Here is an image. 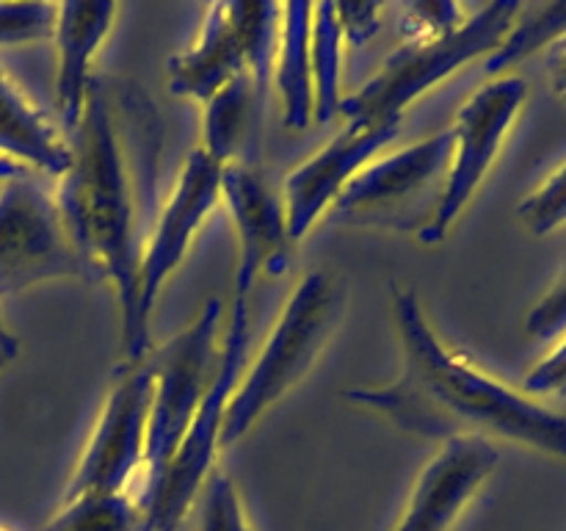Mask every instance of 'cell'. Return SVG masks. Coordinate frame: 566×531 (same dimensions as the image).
<instances>
[{"mask_svg": "<svg viewBox=\"0 0 566 531\" xmlns=\"http://www.w3.org/2000/svg\"><path fill=\"white\" fill-rule=\"evenodd\" d=\"M22 171H31V169H25V166L17 164V160L0 158V183L11 180V177H17V175H22Z\"/></svg>", "mask_w": 566, "mask_h": 531, "instance_id": "32", "label": "cell"}, {"mask_svg": "<svg viewBox=\"0 0 566 531\" xmlns=\"http://www.w3.org/2000/svg\"><path fill=\"white\" fill-rule=\"evenodd\" d=\"M221 202L230 208L238 232V269L232 291L249 293L263 277H276L291 260V241L282 197L258 164L221 166Z\"/></svg>", "mask_w": 566, "mask_h": 531, "instance_id": "14", "label": "cell"}, {"mask_svg": "<svg viewBox=\"0 0 566 531\" xmlns=\"http://www.w3.org/2000/svg\"><path fill=\"white\" fill-rule=\"evenodd\" d=\"M70 169L53 188L77 252L111 282L122 330L136 308L144 241L155 221L164 125L142 86L94 72L77 125L66 133Z\"/></svg>", "mask_w": 566, "mask_h": 531, "instance_id": "1", "label": "cell"}, {"mask_svg": "<svg viewBox=\"0 0 566 531\" xmlns=\"http://www.w3.org/2000/svg\"><path fill=\"white\" fill-rule=\"evenodd\" d=\"M221 202V166L202 147L191 149L177 171L175 188L155 214L144 241L136 280V308L122 330V363H144L149 354V319L166 280L186 260L193 238Z\"/></svg>", "mask_w": 566, "mask_h": 531, "instance_id": "8", "label": "cell"}, {"mask_svg": "<svg viewBox=\"0 0 566 531\" xmlns=\"http://www.w3.org/2000/svg\"><path fill=\"white\" fill-rule=\"evenodd\" d=\"M59 22V3H0V48L50 42Z\"/></svg>", "mask_w": 566, "mask_h": 531, "instance_id": "26", "label": "cell"}, {"mask_svg": "<svg viewBox=\"0 0 566 531\" xmlns=\"http://www.w3.org/2000/svg\"><path fill=\"white\" fill-rule=\"evenodd\" d=\"M385 11V3H337L346 48H363L368 39H374L379 33Z\"/></svg>", "mask_w": 566, "mask_h": 531, "instance_id": "28", "label": "cell"}, {"mask_svg": "<svg viewBox=\"0 0 566 531\" xmlns=\"http://www.w3.org/2000/svg\"><path fill=\"white\" fill-rule=\"evenodd\" d=\"M249 319H252L249 293L232 291L230 321H227V332L221 337V365L213 387L169 462L158 473L147 476L136 485L138 531H180L205 481L216 470L227 402H230L243 374V365H247Z\"/></svg>", "mask_w": 566, "mask_h": 531, "instance_id": "4", "label": "cell"}, {"mask_svg": "<svg viewBox=\"0 0 566 531\" xmlns=\"http://www.w3.org/2000/svg\"><path fill=\"white\" fill-rule=\"evenodd\" d=\"M566 391V335L556 343L545 360L534 365L525 376V393L528 396H551Z\"/></svg>", "mask_w": 566, "mask_h": 531, "instance_id": "29", "label": "cell"}, {"mask_svg": "<svg viewBox=\"0 0 566 531\" xmlns=\"http://www.w3.org/2000/svg\"><path fill=\"white\" fill-rule=\"evenodd\" d=\"M501 462V451L484 437H451L423 465L401 520L392 531H453L464 509Z\"/></svg>", "mask_w": 566, "mask_h": 531, "instance_id": "15", "label": "cell"}, {"mask_svg": "<svg viewBox=\"0 0 566 531\" xmlns=\"http://www.w3.org/2000/svg\"><path fill=\"white\" fill-rule=\"evenodd\" d=\"M42 531H138L136 492H86L61 498Z\"/></svg>", "mask_w": 566, "mask_h": 531, "instance_id": "22", "label": "cell"}, {"mask_svg": "<svg viewBox=\"0 0 566 531\" xmlns=\"http://www.w3.org/2000/svg\"><path fill=\"white\" fill-rule=\"evenodd\" d=\"M197 531H252L241 492L224 470H213L197 498Z\"/></svg>", "mask_w": 566, "mask_h": 531, "instance_id": "24", "label": "cell"}, {"mask_svg": "<svg viewBox=\"0 0 566 531\" xmlns=\"http://www.w3.org/2000/svg\"><path fill=\"white\" fill-rule=\"evenodd\" d=\"M221 315H224L221 299H208L197 321L147 354V368L153 374V404H149L147 465L142 479L155 476L169 462L213 387L221 365L219 341L224 337V332H219Z\"/></svg>", "mask_w": 566, "mask_h": 531, "instance_id": "10", "label": "cell"}, {"mask_svg": "<svg viewBox=\"0 0 566 531\" xmlns=\"http://www.w3.org/2000/svg\"><path fill=\"white\" fill-rule=\"evenodd\" d=\"M343 37L337 3H313V22H310V61H313V119L332 122L340 114L343 92Z\"/></svg>", "mask_w": 566, "mask_h": 531, "instance_id": "20", "label": "cell"}, {"mask_svg": "<svg viewBox=\"0 0 566 531\" xmlns=\"http://www.w3.org/2000/svg\"><path fill=\"white\" fill-rule=\"evenodd\" d=\"M451 131L376 155L332 205V219L346 227L423 236L440 210L451 166Z\"/></svg>", "mask_w": 566, "mask_h": 531, "instance_id": "6", "label": "cell"}, {"mask_svg": "<svg viewBox=\"0 0 566 531\" xmlns=\"http://www.w3.org/2000/svg\"><path fill=\"white\" fill-rule=\"evenodd\" d=\"M566 37V0H553V3H523L512 31L503 39L501 48L484 61L486 75L497 77L506 75L514 64L534 55L536 50L547 44L562 42Z\"/></svg>", "mask_w": 566, "mask_h": 531, "instance_id": "21", "label": "cell"}, {"mask_svg": "<svg viewBox=\"0 0 566 531\" xmlns=\"http://www.w3.org/2000/svg\"><path fill=\"white\" fill-rule=\"evenodd\" d=\"M473 6L451 3V0H420V3H403L398 9V31L403 44L434 42V39L451 37L464 25Z\"/></svg>", "mask_w": 566, "mask_h": 531, "instance_id": "23", "label": "cell"}, {"mask_svg": "<svg viewBox=\"0 0 566 531\" xmlns=\"http://www.w3.org/2000/svg\"><path fill=\"white\" fill-rule=\"evenodd\" d=\"M0 531H9V529H3V525H0Z\"/></svg>", "mask_w": 566, "mask_h": 531, "instance_id": "33", "label": "cell"}, {"mask_svg": "<svg viewBox=\"0 0 566 531\" xmlns=\"http://www.w3.org/2000/svg\"><path fill=\"white\" fill-rule=\"evenodd\" d=\"M523 3L495 0L473 6L470 17L451 37L434 42L401 44L392 50L363 88L343 97L340 114L348 125H376V122H401L403 111L423 97L429 88L451 77L475 59H490L512 31Z\"/></svg>", "mask_w": 566, "mask_h": 531, "instance_id": "5", "label": "cell"}, {"mask_svg": "<svg viewBox=\"0 0 566 531\" xmlns=\"http://www.w3.org/2000/svg\"><path fill=\"white\" fill-rule=\"evenodd\" d=\"M17 354H20V341H17V335L11 332V326L6 324L3 310H0V371L9 368L17 360Z\"/></svg>", "mask_w": 566, "mask_h": 531, "instance_id": "31", "label": "cell"}, {"mask_svg": "<svg viewBox=\"0 0 566 531\" xmlns=\"http://www.w3.org/2000/svg\"><path fill=\"white\" fill-rule=\"evenodd\" d=\"M153 374L144 363H119L64 498L86 492H136L147 465Z\"/></svg>", "mask_w": 566, "mask_h": 531, "instance_id": "12", "label": "cell"}, {"mask_svg": "<svg viewBox=\"0 0 566 531\" xmlns=\"http://www.w3.org/2000/svg\"><path fill=\"white\" fill-rule=\"evenodd\" d=\"M401 122H376V125H346L318 153L287 175L282 191L287 232L298 243L310 236L315 221L332 210L348 183L396 138Z\"/></svg>", "mask_w": 566, "mask_h": 531, "instance_id": "13", "label": "cell"}, {"mask_svg": "<svg viewBox=\"0 0 566 531\" xmlns=\"http://www.w3.org/2000/svg\"><path fill=\"white\" fill-rule=\"evenodd\" d=\"M50 280L99 277L77 252L55 194L36 171H22L0 183V299Z\"/></svg>", "mask_w": 566, "mask_h": 531, "instance_id": "9", "label": "cell"}, {"mask_svg": "<svg viewBox=\"0 0 566 531\" xmlns=\"http://www.w3.org/2000/svg\"><path fill=\"white\" fill-rule=\"evenodd\" d=\"M263 92V81L254 75H241L219 88L208 103H202V144L199 147L219 166L238 164V160L252 164Z\"/></svg>", "mask_w": 566, "mask_h": 531, "instance_id": "18", "label": "cell"}, {"mask_svg": "<svg viewBox=\"0 0 566 531\" xmlns=\"http://www.w3.org/2000/svg\"><path fill=\"white\" fill-rule=\"evenodd\" d=\"M119 6L99 3H59L55 22V48H59V72H55V105L61 114V133L77 125L86 103L88 83L94 77V59L108 39Z\"/></svg>", "mask_w": 566, "mask_h": 531, "instance_id": "16", "label": "cell"}, {"mask_svg": "<svg viewBox=\"0 0 566 531\" xmlns=\"http://www.w3.org/2000/svg\"><path fill=\"white\" fill-rule=\"evenodd\" d=\"M313 3L282 6L274 66L287 131H304L313 122V61H310Z\"/></svg>", "mask_w": 566, "mask_h": 531, "instance_id": "19", "label": "cell"}, {"mask_svg": "<svg viewBox=\"0 0 566 531\" xmlns=\"http://www.w3.org/2000/svg\"><path fill=\"white\" fill-rule=\"evenodd\" d=\"M282 3L230 0L210 3L191 48L166 64L169 92L208 103L219 88L241 75L269 81L280 39Z\"/></svg>", "mask_w": 566, "mask_h": 531, "instance_id": "7", "label": "cell"}, {"mask_svg": "<svg viewBox=\"0 0 566 531\" xmlns=\"http://www.w3.org/2000/svg\"><path fill=\"white\" fill-rule=\"evenodd\" d=\"M346 313V285L329 269H315L296 282L280 319L249 368H243L221 420V448L235 446L254 424L285 398L310 368Z\"/></svg>", "mask_w": 566, "mask_h": 531, "instance_id": "3", "label": "cell"}, {"mask_svg": "<svg viewBox=\"0 0 566 531\" xmlns=\"http://www.w3.org/2000/svg\"><path fill=\"white\" fill-rule=\"evenodd\" d=\"M517 219L536 238L551 236L566 225V164L551 171L545 183L517 205Z\"/></svg>", "mask_w": 566, "mask_h": 531, "instance_id": "25", "label": "cell"}, {"mask_svg": "<svg viewBox=\"0 0 566 531\" xmlns=\"http://www.w3.org/2000/svg\"><path fill=\"white\" fill-rule=\"evenodd\" d=\"M547 70H551V86L558 100H566V37L556 42L547 55Z\"/></svg>", "mask_w": 566, "mask_h": 531, "instance_id": "30", "label": "cell"}, {"mask_svg": "<svg viewBox=\"0 0 566 531\" xmlns=\"http://www.w3.org/2000/svg\"><path fill=\"white\" fill-rule=\"evenodd\" d=\"M528 100V81L523 75L490 77L484 86L475 88L464 105L459 108L457 119L448 127L451 131V166H448L446 194H442L440 210L429 230L420 236L423 243H442L453 221L464 214L470 199L486 180L490 169L501 155L509 131L517 122Z\"/></svg>", "mask_w": 566, "mask_h": 531, "instance_id": "11", "label": "cell"}, {"mask_svg": "<svg viewBox=\"0 0 566 531\" xmlns=\"http://www.w3.org/2000/svg\"><path fill=\"white\" fill-rule=\"evenodd\" d=\"M0 158L22 164L36 175L61 177L70 169V144L59 125L28 100L0 66Z\"/></svg>", "mask_w": 566, "mask_h": 531, "instance_id": "17", "label": "cell"}, {"mask_svg": "<svg viewBox=\"0 0 566 531\" xmlns=\"http://www.w3.org/2000/svg\"><path fill=\"white\" fill-rule=\"evenodd\" d=\"M401 374L390 385L352 387L348 404L376 413L409 435L451 440L484 437L566 459V415L481 371L448 346L420 308L415 288H392Z\"/></svg>", "mask_w": 566, "mask_h": 531, "instance_id": "2", "label": "cell"}, {"mask_svg": "<svg viewBox=\"0 0 566 531\" xmlns=\"http://www.w3.org/2000/svg\"><path fill=\"white\" fill-rule=\"evenodd\" d=\"M525 332L534 341H562L566 335V277L531 308Z\"/></svg>", "mask_w": 566, "mask_h": 531, "instance_id": "27", "label": "cell"}]
</instances>
